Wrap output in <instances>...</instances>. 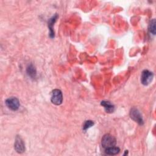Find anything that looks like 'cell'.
<instances>
[{
    "label": "cell",
    "instance_id": "cell-2",
    "mask_svg": "<svg viewBox=\"0 0 156 156\" xmlns=\"http://www.w3.org/2000/svg\"><path fill=\"white\" fill-rule=\"evenodd\" d=\"M51 101L52 104L58 105L62 103L63 96L62 91L58 89H55L52 90L51 93Z\"/></svg>",
    "mask_w": 156,
    "mask_h": 156
},
{
    "label": "cell",
    "instance_id": "cell-12",
    "mask_svg": "<svg viewBox=\"0 0 156 156\" xmlns=\"http://www.w3.org/2000/svg\"><path fill=\"white\" fill-rule=\"evenodd\" d=\"M93 125H94L93 121H90V120L86 121H85V122L83 125V130H87L88 129H89Z\"/></svg>",
    "mask_w": 156,
    "mask_h": 156
},
{
    "label": "cell",
    "instance_id": "cell-5",
    "mask_svg": "<svg viewBox=\"0 0 156 156\" xmlns=\"http://www.w3.org/2000/svg\"><path fill=\"white\" fill-rule=\"evenodd\" d=\"M5 104L9 108L13 111L17 110L20 107V101L15 97H11L6 99Z\"/></svg>",
    "mask_w": 156,
    "mask_h": 156
},
{
    "label": "cell",
    "instance_id": "cell-3",
    "mask_svg": "<svg viewBox=\"0 0 156 156\" xmlns=\"http://www.w3.org/2000/svg\"><path fill=\"white\" fill-rule=\"evenodd\" d=\"M154 75L153 73L149 70L145 69L143 71L141 76V82L144 85H149L152 80Z\"/></svg>",
    "mask_w": 156,
    "mask_h": 156
},
{
    "label": "cell",
    "instance_id": "cell-8",
    "mask_svg": "<svg viewBox=\"0 0 156 156\" xmlns=\"http://www.w3.org/2000/svg\"><path fill=\"white\" fill-rule=\"evenodd\" d=\"M101 104L104 107L107 113H113L115 110V106L108 101H103L101 102Z\"/></svg>",
    "mask_w": 156,
    "mask_h": 156
},
{
    "label": "cell",
    "instance_id": "cell-11",
    "mask_svg": "<svg viewBox=\"0 0 156 156\" xmlns=\"http://www.w3.org/2000/svg\"><path fill=\"white\" fill-rule=\"evenodd\" d=\"M149 31L151 34L155 35V21L154 19H153L149 26Z\"/></svg>",
    "mask_w": 156,
    "mask_h": 156
},
{
    "label": "cell",
    "instance_id": "cell-7",
    "mask_svg": "<svg viewBox=\"0 0 156 156\" xmlns=\"http://www.w3.org/2000/svg\"><path fill=\"white\" fill-rule=\"evenodd\" d=\"M57 18H58V15L55 14L48 21V27L49 29V36L51 38H53L54 37V31L53 29V25L54 23L56 21Z\"/></svg>",
    "mask_w": 156,
    "mask_h": 156
},
{
    "label": "cell",
    "instance_id": "cell-6",
    "mask_svg": "<svg viewBox=\"0 0 156 156\" xmlns=\"http://www.w3.org/2000/svg\"><path fill=\"white\" fill-rule=\"evenodd\" d=\"M14 148L15 151L20 154L23 153L25 151V145L23 139L20 136L17 135L15 138V141L14 144Z\"/></svg>",
    "mask_w": 156,
    "mask_h": 156
},
{
    "label": "cell",
    "instance_id": "cell-10",
    "mask_svg": "<svg viewBox=\"0 0 156 156\" xmlns=\"http://www.w3.org/2000/svg\"><path fill=\"white\" fill-rule=\"evenodd\" d=\"M26 71H27V73L28 76H30L31 78L34 79V78H35L36 77V75H37L36 69L33 66V65H32V64L29 65L27 66V68Z\"/></svg>",
    "mask_w": 156,
    "mask_h": 156
},
{
    "label": "cell",
    "instance_id": "cell-9",
    "mask_svg": "<svg viewBox=\"0 0 156 156\" xmlns=\"http://www.w3.org/2000/svg\"><path fill=\"white\" fill-rule=\"evenodd\" d=\"M119 151H120L119 148L118 147H115V146L106 148L105 150V154L107 155H116L119 152Z\"/></svg>",
    "mask_w": 156,
    "mask_h": 156
},
{
    "label": "cell",
    "instance_id": "cell-4",
    "mask_svg": "<svg viewBox=\"0 0 156 156\" xmlns=\"http://www.w3.org/2000/svg\"><path fill=\"white\" fill-rule=\"evenodd\" d=\"M130 118L137 122L140 125H143L144 123L142 116L139 112V110L136 108H132L130 112Z\"/></svg>",
    "mask_w": 156,
    "mask_h": 156
},
{
    "label": "cell",
    "instance_id": "cell-1",
    "mask_svg": "<svg viewBox=\"0 0 156 156\" xmlns=\"http://www.w3.org/2000/svg\"><path fill=\"white\" fill-rule=\"evenodd\" d=\"M101 143L104 149L115 146L116 144V139L110 134H105L102 138Z\"/></svg>",
    "mask_w": 156,
    "mask_h": 156
}]
</instances>
